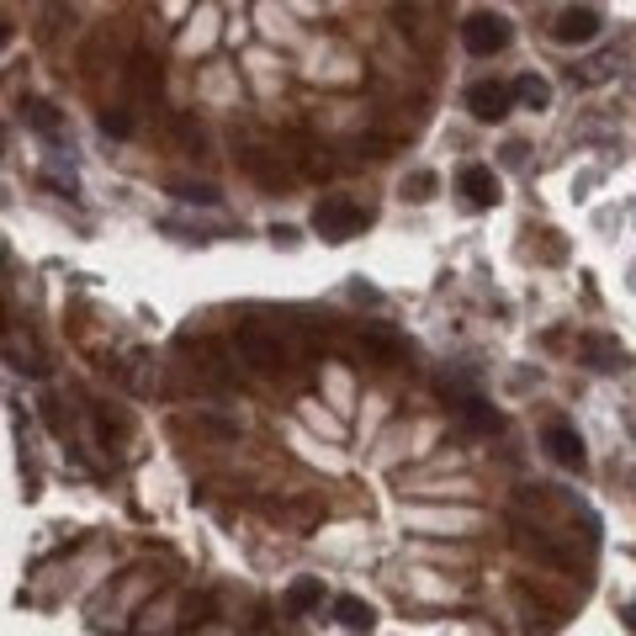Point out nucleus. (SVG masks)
<instances>
[{
    "instance_id": "f3484780",
    "label": "nucleus",
    "mask_w": 636,
    "mask_h": 636,
    "mask_svg": "<svg viewBox=\"0 0 636 636\" xmlns=\"http://www.w3.org/2000/svg\"><path fill=\"white\" fill-rule=\"evenodd\" d=\"M409 196H414V202H424V196H435V175H424V171H419L414 181H409Z\"/></svg>"
},
{
    "instance_id": "423d86ee",
    "label": "nucleus",
    "mask_w": 636,
    "mask_h": 636,
    "mask_svg": "<svg viewBox=\"0 0 636 636\" xmlns=\"http://www.w3.org/2000/svg\"><path fill=\"white\" fill-rule=\"evenodd\" d=\"M599 11H594V6H563V11H557V22H552V38H557V43H594V38H599Z\"/></svg>"
},
{
    "instance_id": "a211bd4d",
    "label": "nucleus",
    "mask_w": 636,
    "mask_h": 636,
    "mask_svg": "<svg viewBox=\"0 0 636 636\" xmlns=\"http://www.w3.org/2000/svg\"><path fill=\"white\" fill-rule=\"evenodd\" d=\"M626 626H632V632H636V605H626Z\"/></svg>"
},
{
    "instance_id": "0eeeda50",
    "label": "nucleus",
    "mask_w": 636,
    "mask_h": 636,
    "mask_svg": "<svg viewBox=\"0 0 636 636\" xmlns=\"http://www.w3.org/2000/svg\"><path fill=\"white\" fill-rule=\"evenodd\" d=\"M457 419H462L472 435H493V430H504V414L493 409L483 392H472V388H466L462 398H457Z\"/></svg>"
},
{
    "instance_id": "9b49d317",
    "label": "nucleus",
    "mask_w": 636,
    "mask_h": 636,
    "mask_svg": "<svg viewBox=\"0 0 636 636\" xmlns=\"http://www.w3.org/2000/svg\"><path fill=\"white\" fill-rule=\"evenodd\" d=\"M281 605H287V615H308L324 605V584L318 578H293L287 584V594H281Z\"/></svg>"
},
{
    "instance_id": "1a4fd4ad",
    "label": "nucleus",
    "mask_w": 636,
    "mask_h": 636,
    "mask_svg": "<svg viewBox=\"0 0 636 636\" xmlns=\"http://www.w3.org/2000/svg\"><path fill=\"white\" fill-rule=\"evenodd\" d=\"M578 356H584L594 371H620L626 367V350H620V340H611V335H584V340H578Z\"/></svg>"
},
{
    "instance_id": "f257e3e1",
    "label": "nucleus",
    "mask_w": 636,
    "mask_h": 636,
    "mask_svg": "<svg viewBox=\"0 0 636 636\" xmlns=\"http://www.w3.org/2000/svg\"><path fill=\"white\" fill-rule=\"evenodd\" d=\"M239 361H249V371H260V377H281L287 371V350H281V340H276V329H266V324H239Z\"/></svg>"
},
{
    "instance_id": "7ed1b4c3",
    "label": "nucleus",
    "mask_w": 636,
    "mask_h": 636,
    "mask_svg": "<svg viewBox=\"0 0 636 636\" xmlns=\"http://www.w3.org/2000/svg\"><path fill=\"white\" fill-rule=\"evenodd\" d=\"M462 43H466V53H478V59L504 53L510 49V22H504L499 11H472L462 22Z\"/></svg>"
},
{
    "instance_id": "20e7f679",
    "label": "nucleus",
    "mask_w": 636,
    "mask_h": 636,
    "mask_svg": "<svg viewBox=\"0 0 636 636\" xmlns=\"http://www.w3.org/2000/svg\"><path fill=\"white\" fill-rule=\"evenodd\" d=\"M541 445H546V457L557 466H573V472H584L588 451H584V435L567 424V419H546V430H541Z\"/></svg>"
},
{
    "instance_id": "ddd939ff",
    "label": "nucleus",
    "mask_w": 636,
    "mask_h": 636,
    "mask_svg": "<svg viewBox=\"0 0 636 636\" xmlns=\"http://www.w3.org/2000/svg\"><path fill=\"white\" fill-rule=\"evenodd\" d=\"M514 101L531 106V112H546V106H552V85H546L541 74H520V80H514Z\"/></svg>"
},
{
    "instance_id": "2eb2a0df",
    "label": "nucleus",
    "mask_w": 636,
    "mask_h": 636,
    "mask_svg": "<svg viewBox=\"0 0 636 636\" xmlns=\"http://www.w3.org/2000/svg\"><path fill=\"white\" fill-rule=\"evenodd\" d=\"M101 133H112V139H127V133H133V117H127V112H101Z\"/></svg>"
},
{
    "instance_id": "f8f14e48",
    "label": "nucleus",
    "mask_w": 636,
    "mask_h": 636,
    "mask_svg": "<svg viewBox=\"0 0 636 636\" xmlns=\"http://www.w3.org/2000/svg\"><path fill=\"white\" fill-rule=\"evenodd\" d=\"M335 620H340L345 632H371V626H377V611H371L367 599H356V594H345L340 605H335Z\"/></svg>"
},
{
    "instance_id": "4468645a",
    "label": "nucleus",
    "mask_w": 636,
    "mask_h": 636,
    "mask_svg": "<svg viewBox=\"0 0 636 636\" xmlns=\"http://www.w3.org/2000/svg\"><path fill=\"white\" fill-rule=\"evenodd\" d=\"M361 345H367L377 361H398V350H403V340L392 329H377V324H361Z\"/></svg>"
},
{
    "instance_id": "dca6fc26",
    "label": "nucleus",
    "mask_w": 636,
    "mask_h": 636,
    "mask_svg": "<svg viewBox=\"0 0 636 636\" xmlns=\"http://www.w3.org/2000/svg\"><path fill=\"white\" fill-rule=\"evenodd\" d=\"M175 196H181V202H207V207H218V192H213V186H186V181H181Z\"/></svg>"
},
{
    "instance_id": "6e6552de",
    "label": "nucleus",
    "mask_w": 636,
    "mask_h": 636,
    "mask_svg": "<svg viewBox=\"0 0 636 636\" xmlns=\"http://www.w3.org/2000/svg\"><path fill=\"white\" fill-rule=\"evenodd\" d=\"M457 186H462L466 207H493V202H499V175H493L489 165H462V171H457Z\"/></svg>"
},
{
    "instance_id": "39448f33",
    "label": "nucleus",
    "mask_w": 636,
    "mask_h": 636,
    "mask_svg": "<svg viewBox=\"0 0 636 636\" xmlns=\"http://www.w3.org/2000/svg\"><path fill=\"white\" fill-rule=\"evenodd\" d=\"M514 106V85L504 80H478L472 91H466V112L478 117V123H504Z\"/></svg>"
},
{
    "instance_id": "9d476101",
    "label": "nucleus",
    "mask_w": 636,
    "mask_h": 636,
    "mask_svg": "<svg viewBox=\"0 0 636 636\" xmlns=\"http://www.w3.org/2000/svg\"><path fill=\"white\" fill-rule=\"evenodd\" d=\"M22 117H27V127H32V133H43V139H64V117H59V112H53L43 96L22 101Z\"/></svg>"
},
{
    "instance_id": "f03ea898",
    "label": "nucleus",
    "mask_w": 636,
    "mask_h": 636,
    "mask_svg": "<svg viewBox=\"0 0 636 636\" xmlns=\"http://www.w3.org/2000/svg\"><path fill=\"white\" fill-rule=\"evenodd\" d=\"M361 223H367V213H361L350 196H324V202H314V234L318 239H329V245L356 239Z\"/></svg>"
}]
</instances>
